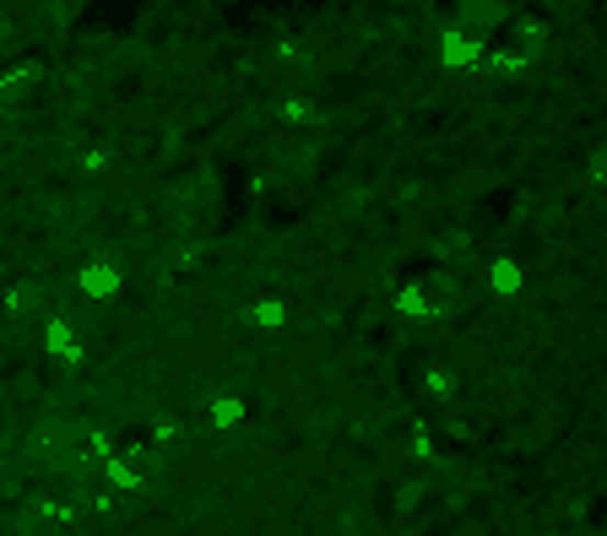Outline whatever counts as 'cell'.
Instances as JSON below:
<instances>
[{
  "label": "cell",
  "mask_w": 607,
  "mask_h": 536,
  "mask_svg": "<svg viewBox=\"0 0 607 536\" xmlns=\"http://www.w3.org/2000/svg\"><path fill=\"white\" fill-rule=\"evenodd\" d=\"M553 49V27H548V16H537V11H520L505 22V33L488 44V71H499V77H520L526 66H537L542 55Z\"/></svg>",
  "instance_id": "1"
},
{
  "label": "cell",
  "mask_w": 607,
  "mask_h": 536,
  "mask_svg": "<svg viewBox=\"0 0 607 536\" xmlns=\"http://www.w3.org/2000/svg\"><path fill=\"white\" fill-rule=\"evenodd\" d=\"M82 434H87V423H77V418H44V423L27 434V455L44 460V466H71Z\"/></svg>",
  "instance_id": "2"
},
{
  "label": "cell",
  "mask_w": 607,
  "mask_h": 536,
  "mask_svg": "<svg viewBox=\"0 0 607 536\" xmlns=\"http://www.w3.org/2000/svg\"><path fill=\"white\" fill-rule=\"evenodd\" d=\"M434 60L445 66V71H483V60H488V44L477 38V33H467L461 22H445L439 27V38H434Z\"/></svg>",
  "instance_id": "3"
},
{
  "label": "cell",
  "mask_w": 607,
  "mask_h": 536,
  "mask_svg": "<svg viewBox=\"0 0 607 536\" xmlns=\"http://www.w3.org/2000/svg\"><path fill=\"white\" fill-rule=\"evenodd\" d=\"M44 353L60 357V363H77V357L87 353L82 337H77V326H71L66 315H49V320H44Z\"/></svg>",
  "instance_id": "4"
},
{
  "label": "cell",
  "mask_w": 607,
  "mask_h": 536,
  "mask_svg": "<svg viewBox=\"0 0 607 536\" xmlns=\"http://www.w3.org/2000/svg\"><path fill=\"white\" fill-rule=\"evenodd\" d=\"M391 309H396L407 326H424V320H434V304H429V287H424V276L402 282V287L391 293Z\"/></svg>",
  "instance_id": "5"
},
{
  "label": "cell",
  "mask_w": 607,
  "mask_h": 536,
  "mask_svg": "<svg viewBox=\"0 0 607 536\" xmlns=\"http://www.w3.org/2000/svg\"><path fill=\"white\" fill-rule=\"evenodd\" d=\"M0 309H5L11 320H33V315L44 309V282H33V276L11 282V287H5V298H0Z\"/></svg>",
  "instance_id": "6"
},
{
  "label": "cell",
  "mask_w": 607,
  "mask_h": 536,
  "mask_svg": "<svg viewBox=\"0 0 607 536\" xmlns=\"http://www.w3.org/2000/svg\"><path fill=\"white\" fill-rule=\"evenodd\" d=\"M520 287H526V271H520L516 255H494L488 261V293L494 298H520Z\"/></svg>",
  "instance_id": "7"
},
{
  "label": "cell",
  "mask_w": 607,
  "mask_h": 536,
  "mask_svg": "<svg viewBox=\"0 0 607 536\" xmlns=\"http://www.w3.org/2000/svg\"><path fill=\"white\" fill-rule=\"evenodd\" d=\"M82 293L87 298H114V293H120V266H114V261H87Z\"/></svg>",
  "instance_id": "8"
},
{
  "label": "cell",
  "mask_w": 607,
  "mask_h": 536,
  "mask_svg": "<svg viewBox=\"0 0 607 536\" xmlns=\"http://www.w3.org/2000/svg\"><path fill=\"white\" fill-rule=\"evenodd\" d=\"M103 477H109V488H120V493H136V488H147V482L136 477V466L125 460V449H114V455L103 460Z\"/></svg>",
  "instance_id": "9"
},
{
  "label": "cell",
  "mask_w": 607,
  "mask_h": 536,
  "mask_svg": "<svg viewBox=\"0 0 607 536\" xmlns=\"http://www.w3.org/2000/svg\"><path fill=\"white\" fill-rule=\"evenodd\" d=\"M245 315H250V326H260V331H282L288 326V304L282 298H256Z\"/></svg>",
  "instance_id": "10"
},
{
  "label": "cell",
  "mask_w": 607,
  "mask_h": 536,
  "mask_svg": "<svg viewBox=\"0 0 607 536\" xmlns=\"http://www.w3.org/2000/svg\"><path fill=\"white\" fill-rule=\"evenodd\" d=\"M424 390H429L434 401H450L456 396V374L450 368H424Z\"/></svg>",
  "instance_id": "11"
},
{
  "label": "cell",
  "mask_w": 607,
  "mask_h": 536,
  "mask_svg": "<svg viewBox=\"0 0 607 536\" xmlns=\"http://www.w3.org/2000/svg\"><path fill=\"white\" fill-rule=\"evenodd\" d=\"M586 179H592V184H603V190H607V136L597 141V147H592V152H586Z\"/></svg>",
  "instance_id": "12"
},
{
  "label": "cell",
  "mask_w": 607,
  "mask_h": 536,
  "mask_svg": "<svg viewBox=\"0 0 607 536\" xmlns=\"http://www.w3.org/2000/svg\"><path fill=\"white\" fill-rule=\"evenodd\" d=\"M239 418H245V401H239V396L212 401V423H223V429H228V423H239Z\"/></svg>",
  "instance_id": "13"
},
{
  "label": "cell",
  "mask_w": 607,
  "mask_h": 536,
  "mask_svg": "<svg viewBox=\"0 0 607 536\" xmlns=\"http://www.w3.org/2000/svg\"><path fill=\"white\" fill-rule=\"evenodd\" d=\"M288 119H310V98H293V103H288Z\"/></svg>",
  "instance_id": "14"
},
{
  "label": "cell",
  "mask_w": 607,
  "mask_h": 536,
  "mask_svg": "<svg viewBox=\"0 0 607 536\" xmlns=\"http://www.w3.org/2000/svg\"><path fill=\"white\" fill-rule=\"evenodd\" d=\"M553 536H564V532H553Z\"/></svg>",
  "instance_id": "15"
}]
</instances>
